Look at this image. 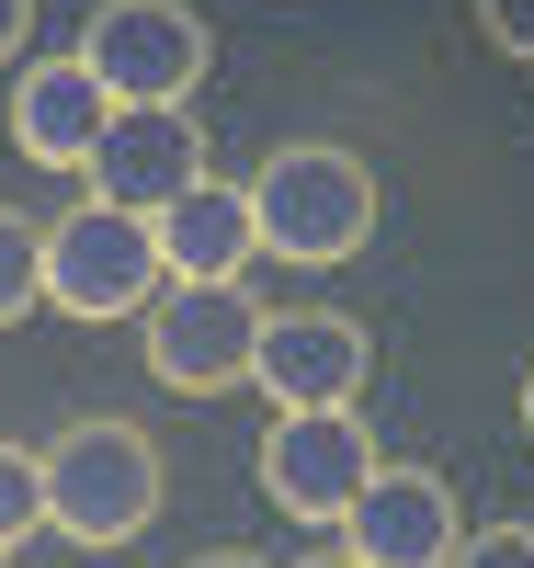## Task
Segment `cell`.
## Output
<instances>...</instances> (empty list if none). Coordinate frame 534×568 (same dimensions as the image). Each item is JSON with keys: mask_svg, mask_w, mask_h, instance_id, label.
<instances>
[{"mask_svg": "<svg viewBox=\"0 0 534 568\" xmlns=\"http://www.w3.org/2000/svg\"><path fill=\"white\" fill-rule=\"evenodd\" d=\"M251 227H262V251L273 262H296V273H330V262H353L375 240V171L353 149H330V136H296V149H273L251 182Z\"/></svg>", "mask_w": 534, "mask_h": 568, "instance_id": "obj_1", "label": "cell"}, {"mask_svg": "<svg viewBox=\"0 0 534 568\" xmlns=\"http://www.w3.org/2000/svg\"><path fill=\"white\" fill-rule=\"evenodd\" d=\"M34 466H46V535L69 546H137L160 524V444L137 420H69Z\"/></svg>", "mask_w": 534, "mask_h": 568, "instance_id": "obj_2", "label": "cell"}, {"mask_svg": "<svg viewBox=\"0 0 534 568\" xmlns=\"http://www.w3.org/2000/svg\"><path fill=\"white\" fill-rule=\"evenodd\" d=\"M69 58L103 80V103H193L216 34L182 12V0H91V23Z\"/></svg>", "mask_w": 534, "mask_h": 568, "instance_id": "obj_3", "label": "cell"}, {"mask_svg": "<svg viewBox=\"0 0 534 568\" xmlns=\"http://www.w3.org/2000/svg\"><path fill=\"white\" fill-rule=\"evenodd\" d=\"M160 227L149 216H125V205H69L58 227H46V307H69V318H137L160 296Z\"/></svg>", "mask_w": 534, "mask_h": 568, "instance_id": "obj_4", "label": "cell"}, {"mask_svg": "<svg viewBox=\"0 0 534 568\" xmlns=\"http://www.w3.org/2000/svg\"><path fill=\"white\" fill-rule=\"evenodd\" d=\"M137 329H149V375L160 387H182V398L251 387V342H262L251 284H160V296L137 307Z\"/></svg>", "mask_w": 534, "mask_h": 568, "instance_id": "obj_5", "label": "cell"}, {"mask_svg": "<svg viewBox=\"0 0 534 568\" xmlns=\"http://www.w3.org/2000/svg\"><path fill=\"white\" fill-rule=\"evenodd\" d=\"M375 466L386 455L364 433V409H273V433H262V500L296 511V524H342Z\"/></svg>", "mask_w": 534, "mask_h": 568, "instance_id": "obj_6", "label": "cell"}, {"mask_svg": "<svg viewBox=\"0 0 534 568\" xmlns=\"http://www.w3.org/2000/svg\"><path fill=\"white\" fill-rule=\"evenodd\" d=\"M364 375H375V342H364V318L342 307H262V342H251V387L273 409H353L364 398Z\"/></svg>", "mask_w": 534, "mask_h": 568, "instance_id": "obj_7", "label": "cell"}, {"mask_svg": "<svg viewBox=\"0 0 534 568\" xmlns=\"http://www.w3.org/2000/svg\"><path fill=\"white\" fill-rule=\"evenodd\" d=\"M91 205H125V216H160L171 194H193L205 182V125H193V103H114L103 149H91Z\"/></svg>", "mask_w": 534, "mask_h": 568, "instance_id": "obj_8", "label": "cell"}, {"mask_svg": "<svg viewBox=\"0 0 534 568\" xmlns=\"http://www.w3.org/2000/svg\"><path fill=\"white\" fill-rule=\"evenodd\" d=\"M455 535H466V511H455V489L432 478V466H375L364 500L342 511V546L364 568H444Z\"/></svg>", "mask_w": 534, "mask_h": 568, "instance_id": "obj_9", "label": "cell"}, {"mask_svg": "<svg viewBox=\"0 0 534 568\" xmlns=\"http://www.w3.org/2000/svg\"><path fill=\"white\" fill-rule=\"evenodd\" d=\"M103 125H114V103H103V80H91L80 58H23V80H12V149L34 171H91Z\"/></svg>", "mask_w": 534, "mask_h": 568, "instance_id": "obj_10", "label": "cell"}, {"mask_svg": "<svg viewBox=\"0 0 534 568\" xmlns=\"http://www.w3.org/2000/svg\"><path fill=\"white\" fill-rule=\"evenodd\" d=\"M160 273L171 284H239V273H251L262 262V227H251V194H239V182H193V194H171L160 216Z\"/></svg>", "mask_w": 534, "mask_h": 568, "instance_id": "obj_11", "label": "cell"}, {"mask_svg": "<svg viewBox=\"0 0 534 568\" xmlns=\"http://www.w3.org/2000/svg\"><path fill=\"white\" fill-rule=\"evenodd\" d=\"M23 307H46V227L0 205V329H12Z\"/></svg>", "mask_w": 534, "mask_h": 568, "instance_id": "obj_12", "label": "cell"}, {"mask_svg": "<svg viewBox=\"0 0 534 568\" xmlns=\"http://www.w3.org/2000/svg\"><path fill=\"white\" fill-rule=\"evenodd\" d=\"M23 535H46V466L0 444V557H23Z\"/></svg>", "mask_w": 534, "mask_h": 568, "instance_id": "obj_13", "label": "cell"}, {"mask_svg": "<svg viewBox=\"0 0 534 568\" xmlns=\"http://www.w3.org/2000/svg\"><path fill=\"white\" fill-rule=\"evenodd\" d=\"M444 568H534V524H477V535H455Z\"/></svg>", "mask_w": 534, "mask_h": 568, "instance_id": "obj_14", "label": "cell"}, {"mask_svg": "<svg viewBox=\"0 0 534 568\" xmlns=\"http://www.w3.org/2000/svg\"><path fill=\"white\" fill-rule=\"evenodd\" d=\"M477 23H490L501 58H534V0H477Z\"/></svg>", "mask_w": 534, "mask_h": 568, "instance_id": "obj_15", "label": "cell"}, {"mask_svg": "<svg viewBox=\"0 0 534 568\" xmlns=\"http://www.w3.org/2000/svg\"><path fill=\"white\" fill-rule=\"evenodd\" d=\"M23 45H34V0H0V69H12Z\"/></svg>", "mask_w": 534, "mask_h": 568, "instance_id": "obj_16", "label": "cell"}, {"mask_svg": "<svg viewBox=\"0 0 534 568\" xmlns=\"http://www.w3.org/2000/svg\"><path fill=\"white\" fill-rule=\"evenodd\" d=\"M296 568H364V557H353V546H319V557H296Z\"/></svg>", "mask_w": 534, "mask_h": 568, "instance_id": "obj_17", "label": "cell"}, {"mask_svg": "<svg viewBox=\"0 0 534 568\" xmlns=\"http://www.w3.org/2000/svg\"><path fill=\"white\" fill-rule=\"evenodd\" d=\"M193 568H262V557H239V546H216V557H193Z\"/></svg>", "mask_w": 534, "mask_h": 568, "instance_id": "obj_18", "label": "cell"}, {"mask_svg": "<svg viewBox=\"0 0 534 568\" xmlns=\"http://www.w3.org/2000/svg\"><path fill=\"white\" fill-rule=\"evenodd\" d=\"M523 433H534V364H523Z\"/></svg>", "mask_w": 534, "mask_h": 568, "instance_id": "obj_19", "label": "cell"}, {"mask_svg": "<svg viewBox=\"0 0 534 568\" xmlns=\"http://www.w3.org/2000/svg\"><path fill=\"white\" fill-rule=\"evenodd\" d=\"M0 568H23V557H0Z\"/></svg>", "mask_w": 534, "mask_h": 568, "instance_id": "obj_20", "label": "cell"}]
</instances>
